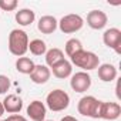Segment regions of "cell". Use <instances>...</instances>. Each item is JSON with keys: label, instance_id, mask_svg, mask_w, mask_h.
Listing matches in <instances>:
<instances>
[{"label": "cell", "instance_id": "cell-9", "mask_svg": "<svg viewBox=\"0 0 121 121\" xmlns=\"http://www.w3.org/2000/svg\"><path fill=\"white\" fill-rule=\"evenodd\" d=\"M108 17L103 10H91L87 14V24L93 30H101L107 26Z\"/></svg>", "mask_w": 121, "mask_h": 121}, {"label": "cell", "instance_id": "cell-26", "mask_svg": "<svg viewBox=\"0 0 121 121\" xmlns=\"http://www.w3.org/2000/svg\"><path fill=\"white\" fill-rule=\"evenodd\" d=\"M2 121H10V120H9V118H6V120H2Z\"/></svg>", "mask_w": 121, "mask_h": 121}, {"label": "cell", "instance_id": "cell-6", "mask_svg": "<svg viewBox=\"0 0 121 121\" xmlns=\"http://www.w3.org/2000/svg\"><path fill=\"white\" fill-rule=\"evenodd\" d=\"M103 41L108 48L115 50L117 54H121V30L117 27H111L104 31Z\"/></svg>", "mask_w": 121, "mask_h": 121}, {"label": "cell", "instance_id": "cell-8", "mask_svg": "<svg viewBox=\"0 0 121 121\" xmlns=\"http://www.w3.org/2000/svg\"><path fill=\"white\" fill-rule=\"evenodd\" d=\"M121 115V107L118 103H111V101H103L101 108H100V118L107 120V121H114Z\"/></svg>", "mask_w": 121, "mask_h": 121}, {"label": "cell", "instance_id": "cell-13", "mask_svg": "<svg viewBox=\"0 0 121 121\" xmlns=\"http://www.w3.org/2000/svg\"><path fill=\"white\" fill-rule=\"evenodd\" d=\"M50 71H53L54 77L64 80V78H67V77L71 76V73H73V64L69 61V60L64 58V60H61V61H58L56 66H53Z\"/></svg>", "mask_w": 121, "mask_h": 121}, {"label": "cell", "instance_id": "cell-22", "mask_svg": "<svg viewBox=\"0 0 121 121\" xmlns=\"http://www.w3.org/2000/svg\"><path fill=\"white\" fill-rule=\"evenodd\" d=\"M10 88V80L7 76L0 74V94H4L6 91H9Z\"/></svg>", "mask_w": 121, "mask_h": 121}, {"label": "cell", "instance_id": "cell-3", "mask_svg": "<svg viewBox=\"0 0 121 121\" xmlns=\"http://www.w3.org/2000/svg\"><path fill=\"white\" fill-rule=\"evenodd\" d=\"M46 104L47 107L54 111V112H58V111H64L69 105H70V95L64 91V90H53L47 94L46 97Z\"/></svg>", "mask_w": 121, "mask_h": 121}, {"label": "cell", "instance_id": "cell-16", "mask_svg": "<svg viewBox=\"0 0 121 121\" xmlns=\"http://www.w3.org/2000/svg\"><path fill=\"white\" fill-rule=\"evenodd\" d=\"M34 67H36L34 61L29 57H19L17 61H16V70L22 74H29L30 76L33 73Z\"/></svg>", "mask_w": 121, "mask_h": 121}, {"label": "cell", "instance_id": "cell-23", "mask_svg": "<svg viewBox=\"0 0 121 121\" xmlns=\"http://www.w3.org/2000/svg\"><path fill=\"white\" fill-rule=\"evenodd\" d=\"M9 120H10V121H29L27 118H24V117L20 115V114H13V115L9 117Z\"/></svg>", "mask_w": 121, "mask_h": 121}, {"label": "cell", "instance_id": "cell-17", "mask_svg": "<svg viewBox=\"0 0 121 121\" xmlns=\"http://www.w3.org/2000/svg\"><path fill=\"white\" fill-rule=\"evenodd\" d=\"M61 60H64V53L60 48L54 47V48L47 50V53H46V64H47L48 69L56 66L58 61H61Z\"/></svg>", "mask_w": 121, "mask_h": 121}, {"label": "cell", "instance_id": "cell-15", "mask_svg": "<svg viewBox=\"0 0 121 121\" xmlns=\"http://www.w3.org/2000/svg\"><path fill=\"white\" fill-rule=\"evenodd\" d=\"M98 78L104 83H111L117 78V69L112 64H100L98 66Z\"/></svg>", "mask_w": 121, "mask_h": 121}, {"label": "cell", "instance_id": "cell-21", "mask_svg": "<svg viewBox=\"0 0 121 121\" xmlns=\"http://www.w3.org/2000/svg\"><path fill=\"white\" fill-rule=\"evenodd\" d=\"M17 7V0H0V10L13 12Z\"/></svg>", "mask_w": 121, "mask_h": 121}, {"label": "cell", "instance_id": "cell-1", "mask_svg": "<svg viewBox=\"0 0 121 121\" xmlns=\"http://www.w3.org/2000/svg\"><path fill=\"white\" fill-rule=\"evenodd\" d=\"M71 64H74L76 67L78 69H83V71H91V70H95L98 69L100 66V57L93 53V51H87V50H80L77 51L76 54H73L71 57Z\"/></svg>", "mask_w": 121, "mask_h": 121}, {"label": "cell", "instance_id": "cell-4", "mask_svg": "<svg viewBox=\"0 0 121 121\" xmlns=\"http://www.w3.org/2000/svg\"><path fill=\"white\" fill-rule=\"evenodd\" d=\"M101 103L103 101L97 100L94 95H84L83 98H80V101L77 104V111H78V114H81L84 117L100 118Z\"/></svg>", "mask_w": 121, "mask_h": 121}, {"label": "cell", "instance_id": "cell-10", "mask_svg": "<svg viewBox=\"0 0 121 121\" xmlns=\"http://www.w3.org/2000/svg\"><path fill=\"white\" fill-rule=\"evenodd\" d=\"M27 115L31 121H44L46 120V112H47V108L44 105V103L39 101V100H34L31 101L29 105H27Z\"/></svg>", "mask_w": 121, "mask_h": 121}, {"label": "cell", "instance_id": "cell-11", "mask_svg": "<svg viewBox=\"0 0 121 121\" xmlns=\"http://www.w3.org/2000/svg\"><path fill=\"white\" fill-rule=\"evenodd\" d=\"M2 104L4 107V111L10 114H19L23 108V100L16 94H7L2 101Z\"/></svg>", "mask_w": 121, "mask_h": 121}, {"label": "cell", "instance_id": "cell-12", "mask_svg": "<svg viewBox=\"0 0 121 121\" xmlns=\"http://www.w3.org/2000/svg\"><path fill=\"white\" fill-rule=\"evenodd\" d=\"M50 76H51L50 69L44 64H39V66L34 67L33 73L30 74V80L34 84H46L50 80Z\"/></svg>", "mask_w": 121, "mask_h": 121}, {"label": "cell", "instance_id": "cell-18", "mask_svg": "<svg viewBox=\"0 0 121 121\" xmlns=\"http://www.w3.org/2000/svg\"><path fill=\"white\" fill-rule=\"evenodd\" d=\"M36 20V14L31 9H22L16 13V22L20 26H30Z\"/></svg>", "mask_w": 121, "mask_h": 121}, {"label": "cell", "instance_id": "cell-19", "mask_svg": "<svg viewBox=\"0 0 121 121\" xmlns=\"http://www.w3.org/2000/svg\"><path fill=\"white\" fill-rule=\"evenodd\" d=\"M29 50L33 56H43L47 53V46L41 39H34L29 41Z\"/></svg>", "mask_w": 121, "mask_h": 121}, {"label": "cell", "instance_id": "cell-25", "mask_svg": "<svg viewBox=\"0 0 121 121\" xmlns=\"http://www.w3.org/2000/svg\"><path fill=\"white\" fill-rule=\"evenodd\" d=\"M4 114V107H3V104H2V101H0V117H2Z\"/></svg>", "mask_w": 121, "mask_h": 121}, {"label": "cell", "instance_id": "cell-20", "mask_svg": "<svg viewBox=\"0 0 121 121\" xmlns=\"http://www.w3.org/2000/svg\"><path fill=\"white\" fill-rule=\"evenodd\" d=\"M64 50H66V54L69 57H71L77 51L83 50V44H81V41L78 39H70V40H67V43L64 46Z\"/></svg>", "mask_w": 121, "mask_h": 121}, {"label": "cell", "instance_id": "cell-14", "mask_svg": "<svg viewBox=\"0 0 121 121\" xmlns=\"http://www.w3.org/2000/svg\"><path fill=\"white\" fill-rule=\"evenodd\" d=\"M57 27H58V22L56 20L54 16H43L37 23L39 31H41L43 34H51L57 30Z\"/></svg>", "mask_w": 121, "mask_h": 121}, {"label": "cell", "instance_id": "cell-24", "mask_svg": "<svg viewBox=\"0 0 121 121\" xmlns=\"http://www.w3.org/2000/svg\"><path fill=\"white\" fill-rule=\"evenodd\" d=\"M60 121H78V120L74 118V117H71V115H66V117H63Z\"/></svg>", "mask_w": 121, "mask_h": 121}, {"label": "cell", "instance_id": "cell-7", "mask_svg": "<svg viewBox=\"0 0 121 121\" xmlns=\"http://www.w3.org/2000/svg\"><path fill=\"white\" fill-rule=\"evenodd\" d=\"M70 86L76 93H86L91 87V77L86 71H78L71 76Z\"/></svg>", "mask_w": 121, "mask_h": 121}, {"label": "cell", "instance_id": "cell-2", "mask_svg": "<svg viewBox=\"0 0 121 121\" xmlns=\"http://www.w3.org/2000/svg\"><path fill=\"white\" fill-rule=\"evenodd\" d=\"M29 50V36L24 30L14 29L9 34V51L13 56L23 57Z\"/></svg>", "mask_w": 121, "mask_h": 121}, {"label": "cell", "instance_id": "cell-27", "mask_svg": "<svg viewBox=\"0 0 121 121\" xmlns=\"http://www.w3.org/2000/svg\"><path fill=\"white\" fill-rule=\"evenodd\" d=\"M44 121H53V120H44Z\"/></svg>", "mask_w": 121, "mask_h": 121}, {"label": "cell", "instance_id": "cell-5", "mask_svg": "<svg viewBox=\"0 0 121 121\" xmlns=\"http://www.w3.org/2000/svg\"><path fill=\"white\" fill-rule=\"evenodd\" d=\"M83 26H84V19L80 14H73V13L66 14L58 22V29L64 34H73V33L81 30Z\"/></svg>", "mask_w": 121, "mask_h": 121}]
</instances>
